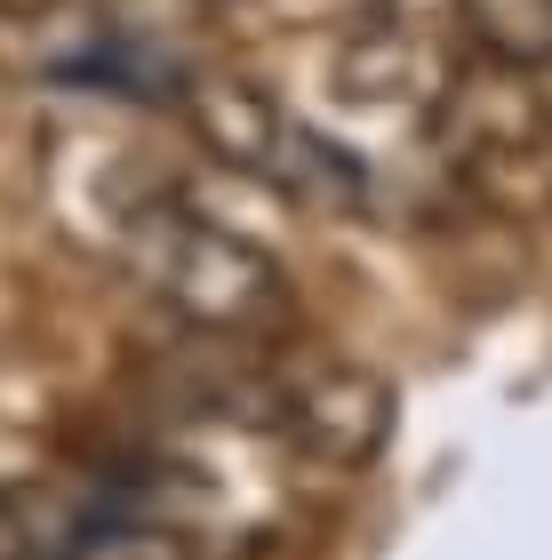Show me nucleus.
I'll use <instances>...</instances> for the list:
<instances>
[{
	"instance_id": "39448f33",
	"label": "nucleus",
	"mask_w": 552,
	"mask_h": 560,
	"mask_svg": "<svg viewBox=\"0 0 552 560\" xmlns=\"http://www.w3.org/2000/svg\"><path fill=\"white\" fill-rule=\"evenodd\" d=\"M48 9H64V0H0V16H48Z\"/></svg>"
},
{
	"instance_id": "20e7f679",
	"label": "nucleus",
	"mask_w": 552,
	"mask_h": 560,
	"mask_svg": "<svg viewBox=\"0 0 552 560\" xmlns=\"http://www.w3.org/2000/svg\"><path fill=\"white\" fill-rule=\"evenodd\" d=\"M48 560H168V552H161L153 537H137V528H96V537L48 552Z\"/></svg>"
},
{
	"instance_id": "7ed1b4c3",
	"label": "nucleus",
	"mask_w": 552,
	"mask_h": 560,
	"mask_svg": "<svg viewBox=\"0 0 552 560\" xmlns=\"http://www.w3.org/2000/svg\"><path fill=\"white\" fill-rule=\"evenodd\" d=\"M448 9L489 65L529 72V81L552 65V0H448Z\"/></svg>"
},
{
	"instance_id": "423d86ee",
	"label": "nucleus",
	"mask_w": 552,
	"mask_h": 560,
	"mask_svg": "<svg viewBox=\"0 0 552 560\" xmlns=\"http://www.w3.org/2000/svg\"><path fill=\"white\" fill-rule=\"evenodd\" d=\"M537 81H544V89H537V105H544V120H552V65L537 72Z\"/></svg>"
},
{
	"instance_id": "0eeeda50",
	"label": "nucleus",
	"mask_w": 552,
	"mask_h": 560,
	"mask_svg": "<svg viewBox=\"0 0 552 560\" xmlns=\"http://www.w3.org/2000/svg\"><path fill=\"white\" fill-rule=\"evenodd\" d=\"M537 168H544V185H552V129H544V144H537Z\"/></svg>"
},
{
	"instance_id": "f03ea898",
	"label": "nucleus",
	"mask_w": 552,
	"mask_h": 560,
	"mask_svg": "<svg viewBox=\"0 0 552 560\" xmlns=\"http://www.w3.org/2000/svg\"><path fill=\"white\" fill-rule=\"evenodd\" d=\"M257 424L313 465H368L392 432V385L353 361H305L257 393Z\"/></svg>"
},
{
	"instance_id": "f257e3e1",
	"label": "nucleus",
	"mask_w": 552,
	"mask_h": 560,
	"mask_svg": "<svg viewBox=\"0 0 552 560\" xmlns=\"http://www.w3.org/2000/svg\"><path fill=\"white\" fill-rule=\"evenodd\" d=\"M105 248L137 272V289L153 296L161 313H177L185 328H200V337H216V345L265 337V328L289 320L281 257H272L265 241L233 233L224 217L161 192V185H144L129 209L113 217Z\"/></svg>"
}]
</instances>
